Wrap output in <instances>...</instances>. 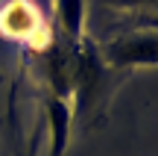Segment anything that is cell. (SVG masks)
I'll return each instance as SVG.
<instances>
[{
    "label": "cell",
    "mask_w": 158,
    "mask_h": 156,
    "mask_svg": "<svg viewBox=\"0 0 158 156\" xmlns=\"http://www.w3.org/2000/svg\"><path fill=\"white\" fill-rule=\"evenodd\" d=\"M44 115H47V130H50V156H64L70 141V124H73L70 94L50 91L44 97Z\"/></svg>",
    "instance_id": "7a4b0ae2"
},
{
    "label": "cell",
    "mask_w": 158,
    "mask_h": 156,
    "mask_svg": "<svg viewBox=\"0 0 158 156\" xmlns=\"http://www.w3.org/2000/svg\"><path fill=\"white\" fill-rule=\"evenodd\" d=\"M56 12L64 44H79L85 38V0H56Z\"/></svg>",
    "instance_id": "3957f363"
},
{
    "label": "cell",
    "mask_w": 158,
    "mask_h": 156,
    "mask_svg": "<svg viewBox=\"0 0 158 156\" xmlns=\"http://www.w3.org/2000/svg\"><path fill=\"white\" fill-rule=\"evenodd\" d=\"M100 53L106 59V65L114 71H132V68L158 65V29L132 27L126 33L114 35Z\"/></svg>",
    "instance_id": "6da1fadb"
},
{
    "label": "cell",
    "mask_w": 158,
    "mask_h": 156,
    "mask_svg": "<svg viewBox=\"0 0 158 156\" xmlns=\"http://www.w3.org/2000/svg\"><path fill=\"white\" fill-rule=\"evenodd\" d=\"M117 9H135V12H147V9H158V0H108Z\"/></svg>",
    "instance_id": "277c9868"
}]
</instances>
